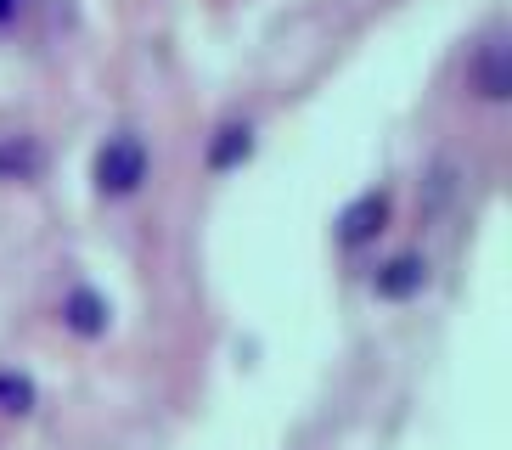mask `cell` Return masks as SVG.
<instances>
[{
  "mask_svg": "<svg viewBox=\"0 0 512 450\" xmlns=\"http://www.w3.org/2000/svg\"><path fill=\"white\" fill-rule=\"evenodd\" d=\"M467 90L479 102H507L512 96V45L501 29H490L473 45V57H467Z\"/></svg>",
  "mask_w": 512,
  "mask_h": 450,
  "instance_id": "1",
  "label": "cell"
},
{
  "mask_svg": "<svg viewBox=\"0 0 512 450\" xmlns=\"http://www.w3.org/2000/svg\"><path fill=\"white\" fill-rule=\"evenodd\" d=\"M141 180H147V147H141L136 135H113L96 152V186L107 197H124V192H136Z\"/></svg>",
  "mask_w": 512,
  "mask_h": 450,
  "instance_id": "2",
  "label": "cell"
},
{
  "mask_svg": "<svg viewBox=\"0 0 512 450\" xmlns=\"http://www.w3.org/2000/svg\"><path fill=\"white\" fill-rule=\"evenodd\" d=\"M383 214H389V197L383 192H366L361 203H349L344 220H338V237L349 242V248H361L366 237H377L383 231Z\"/></svg>",
  "mask_w": 512,
  "mask_h": 450,
  "instance_id": "3",
  "label": "cell"
},
{
  "mask_svg": "<svg viewBox=\"0 0 512 450\" xmlns=\"http://www.w3.org/2000/svg\"><path fill=\"white\" fill-rule=\"evenodd\" d=\"M422 282H428V265H422L417 254H400L377 270V293H383V299H411Z\"/></svg>",
  "mask_w": 512,
  "mask_h": 450,
  "instance_id": "4",
  "label": "cell"
},
{
  "mask_svg": "<svg viewBox=\"0 0 512 450\" xmlns=\"http://www.w3.org/2000/svg\"><path fill=\"white\" fill-rule=\"evenodd\" d=\"M40 164H46L40 141H29V135H0V180H29V175H40Z\"/></svg>",
  "mask_w": 512,
  "mask_h": 450,
  "instance_id": "5",
  "label": "cell"
},
{
  "mask_svg": "<svg viewBox=\"0 0 512 450\" xmlns=\"http://www.w3.org/2000/svg\"><path fill=\"white\" fill-rule=\"evenodd\" d=\"M248 147H254V130L248 124H226V130L209 141V169H231L248 158Z\"/></svg>",
  "mask_w": 512,
  "mask_h": 450,
  "instance_id": "6",
  "label": "cell"
},
{
  "mask_svg": "<svg viewBox=\"0 0 512 450\" xmlns=\"http://www.w3.org/2000/svg\"><path fill=\"white\" fill-rule=\"evenodd\" d=\"M102 321H107V310H102L96 293H74V299H68V327L74 332H102Z\"/></svg>",
  "mask_w": 512,
  "mask_h": 450,
  "instance_id": "7",
  "label": "cell"
},
{
  "mask_svg": "<svg viewBox=\"0 0 512 450\" xmlns=\"http://www.w3.org/2000/svg\"><path fill=\"white\" fill-rule=\"evenodd\" d=\"M12 12H17V0H0V23H6Z\"/></svg>",
  "mask_w": 512,
  "mask_h": 450,
  "instance_id": "8",
  "label": "cell"
}]
</instances>
